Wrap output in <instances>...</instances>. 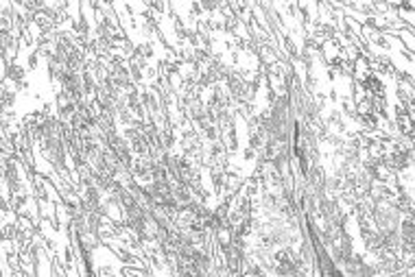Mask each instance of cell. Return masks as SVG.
<instances>
[{
    "label": "cell",
    "instance_id": "obj_1",
    "mask_svg": "<svg viewBox=\"0 0 415 277\" xmlns=\"http://www.w3.org/2000/svg\"><path fill=\"white\" fill-rule=\"evenodd\" d=\"M105 3H111V0H105Z\"/></svg>",
    "mask_w": 415,
    "mask_h": 277
}]
</instances>
